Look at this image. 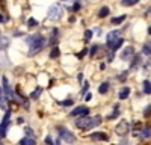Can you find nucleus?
I'll return each mask as SVG.
<instances>
[{"mask_svg":"<svg viewBox=\"0 0 151 145\" xmlns=\"http://www.w3.org/2000/svg\"><path fill=\"white\" fill-rule=\"evenodd\" d=\"M26 42L29 44V53L30 55H36V53H40L42 48L47 45V41L42 35L40 33H36L33 36H29V38L26 39Z\"/></svg>","mask_w":151,"mask_h":145,"instance_id":"1","label":"nucleus"},{"mask_svg":"<svg viewBox=\"0 0 151 145\" xmlns=\"http://www.w3.org/2000/svg\"><path fill=\"white\" fill-rule=\"evenodd\" d=\"M58 133H59L60 139H64L65 142H68V144H74V142H76V136L73 135L68 128H65V127H58Z\"/></svg>","mask_w":151,"mask_h":145,"instance_id":"2","label":"nucleus"},{"mask_svg":"<svg viewBox=\"0 0 151 145\" xmlns=\"http://www.w3.org/2000/svg\"><path fill=\"white\" fill-rule=\"evenodd\" d=\"M76 127L79 130H89L91 128V118L89 116H82L76 121Z\"/></svg>","mask_w":151,"mask_h":145,"instance_id":"3","label":"nucleus"},{"mask_svg":"<svg viewBox=\"0 0 151 145\" xmlns=\"http://www.w3.org/2000/svg\"><path fill=\"white\" fill-rule=\"evenodd\" d=\"M130 130V124L127 123V121H121V123L115 127V131L118 133L119 136H124V135H127Z\"/></svg>","mask_w":151,"mask_h":145,"instance_id":"4","label":"nucleus"},{"mask_svg":"<svg viewBox=\"0 0 151 145\" xmlns=\"http://www.w3.org/2000/svg\"><path fill=\"white\" fill-rule=\"evenodd\" d=\"M60 15H62V9L58 5H55V6H52L48 9V18L50 20H59Z\"/></svg>","mask_w":151,"mask_h":145,"instance_id":"5","label":"nucleus"},{"mask_svg":"<svg viewBox=\"0 0 151 145\" xmlns=\"http://www.w3.org/2000/svg\"><path fill=\"white\" fill-rule=\"evenodd\" d=\"M3 89H5V94H6V100H8V101H14L15 97H14V92H12V89H11V86H9L6 77H3Z\"/></svg>","mask_w":151,"mask_h":145,"instance_id":"6","label":"nucleus"},{"mask_svg":"<svg viewBox=\"0 0 151 145\" xmlns=\"http://www.w3.org/2000/svg\"><path fill=\"white\" fill-rule=\"evenodd\" d=\"M88 113H89V109H88L86 106H79V107H76L74 111L70 113L71 116H88Z\"/></svg>","mask_w":151,"mask_h":145,"instance_id":"7","label":"nucleus"},{"mask_svg":"<svg viewBox=\"0 0 151 145\" xmlns=\"http://www.w3.org/2000/svg\"><path fill=\"white\" fill-rule=\"evenodd\" d=\"M122 44H124V39H122V38H116V39H113V41L107 42V48H109L110 52H116Z\"/></svg>","mask_w":151,"mask_h":145,"instance_id":"8","label":"nucleus"},{"mask_svg":"<svg viewBox=\"0 0 151 145\" xmlns=\"http://www.w3.org/2000/svg\"><path fill=\"white\" fill-rule=\"evenodd\" d=\"M134 56V48L133 47H127L125 50L121 53V59H124V60H129L130 57H133Z\"/></svg>","mask_w":151,"mask_h":145,"instance_id":"9","label":"nucleus"},{"mask_svg":"<svg viewBox=\"0 0 151 145\" xmlns=\"http://www.w3.org/2000/svg\"><path fill=\"white\" fill-rule=\"evenodd\" d=\"M91 139L92 141H109V136L106 133H101V131H95L91 135Z\"/></svg>","mask_w":151,"mask_h":145,"instance_id":"10","label":"nucleus"},{"mask_svg":"<svg viewBox=\"0 0 151 145\" xmlns=\"http://www.w3.org/2000/svg\"><path fill=\"white\" fill-rule=\"evenodd\" d=\"M20 145H36V141H35V138L26 136V138L20 139Z\"/></svg>","mask_w":151,"mask_h":145,"instance_id":"11","label":"nucleus"},{"mask_svg":"<svg viewBox=\"0 0 151 145\" xmlns=\"http://www.w3.org/2000/svg\"><path fill=\"white\" fill-rule=\"evenodd\" d=\"M139 136H141V138H144V139H148V138H151V128H150V127H147V128H142V130L139 131Z\"/></svg>","mask_w":151,"mask_h":145,"instance_id":"12","label":"nucleus"},{"mask_svg":"<svg viewBox=\"0 0 151 145\" xmlns=\"http://www.w3.org/2000/svg\"><path fill=\"white\" fill-rule=\"evenodd\" d=\"M130 95V88H122L121 91H119V100H125L127 98V97Z\"/></svg>","mask_w":151,"mask_h":145,"instance_id":"13","label":"nucleus"},{"mask_svg":"<svg viewBox=\"0 0 151 145\" xmlns=\"http://www.w3.org/2000/svg\"><path fill=\"white\" fill-rule=\"evenodd\" d=\"M58 29H53L52 30V36H50V41H48V44H52V45H55L56 44V41H58Z\"/></svg>","mask_w":151,"mask_h":145,"instance_id":"14","label":"nucleus"},{"mask_svg":"<svg viewBox=\"0 0 151 145\" xmlns=\"http://www.w3.org/2000/svg\"><path fill=\"white\" fill-rule=\"evenodd\" d=\"M142 53H144V55H147V56H150V55H151V41H148V42H145V44H144V47H142Z\"/></svg>","mask_w":151,"mask_h":145,"instance_id":"15","label":"nucleus"},{"mask_svg":"<svg viewBox=\"0 0 151 145\" xmlns=\"http://www.w3.org/2000/svg\"><path fill=\"white\" fill-rule=\"evenodd\" d=\"M109 12H110L109 8H107V6H103L101 9H100V12H98V17H100V18H104V17L109 15Z\"/></svg>","mask_w":151,"mask_h":145,"instance_id":"16","label":"nucleus"},{"mask_svg":"<svg viewBox=\"0 0 151 145\" xmlns=\"http://www.w3.org/2000/svg\"><path fill=\"white\" fill-rule=\"evenodd\" d=\"M41 92H42V88H36V89L30 94V98H32V100H38V98H40V95H41Z\"/></svg>","mask_w":151,"mask_h":145,"instance_id":"17","label":"nucleus"},{"mask_svg":"<svg viewBox=\"0 0 151 145\" xmlns=\"http://www.w3.org/2000/svg\"><path fill=\"white\" fill-rule=\"evenodd\" d=\"M118 36H119V32H118V30H115V32H110V33L107 35V41H106V44H107V42H110V41H113V39H116Z\"/></svg>","mask_w":151,"mask_h":145,"instance_id":"18","label":"nucleus"},{"mask_svg":"<svg viewBox=\"0 0 151 145\" xmlns=\"http://www.w3.org/2000/svg\"><path fill=\"white\" fill-rule=\"evenodd\" d=\"M107 91H109V83H107V82H104V83L100 85V88H98V92H100V94H106Z\"/></svg>","mask_w":151,"mask_h":145,"instance_id":"19","label":"nucleus"},{"mask_svg":"<svg viewBox=\"0 0 151 145\" xmlns=\"http://www.w3.org/2000/svg\"><path fill=\"white\" fill-rule=\"evenodd\" d=\"M144 92L145 94H151V82L150 80H145L144 82Z\"/></svg>","mask_w":151,"mask_h":145,"instance_id":"20","label":"nucleus"},{"mask_svg":"<svg viewBox=\"0 0 151 145\" xmlns=\"http://www.w3.org/2000/svg\"><path fill=\"white\" fill-rule=\"evenodd\" d=\"M59 55H60V50H59L58 47H53V48H52V53H50V57H52V59H56Z\"/></svg>","mask_w":151,"mask_h":145,"instance_id":"21","label":"nucleus"},{"mask_svg":"<svg viewBox=\"0 0 151 145\" xmlns=\"http://www.w3.org/2000/svg\"><path fill=\"white\" fill-rule=\"evenodd\" d=\"M6 128H8V126H6V124H3V123L0 124V139L6 136Z\"/></svg>","mask_w":151,"mask_h":145,"instance_id":"22","label":"nucleus"},{"mask_svg":"<svg viewBox=\"0 0 151 145\" xmlns=\"http://www.w3.org/2000/svg\"><path fill=\"white\" fill-rule=\"evenodd\" d=\"M125 20V15H121V17H115V18H112L110 20V23L112 24H119V23H122Z\"/></svg>","mask_w":151,"mask_h":145,"instance_id":"23","label":"nucleus"},{"mask_svg":"<svg viewBox=\"0 0 151 145\" xmlns=\"http://www.w3.org/2000/svg\"><path fill=\"white\" fill-rule=\"evenodd\" d=\"M124 6H133V5H136V3H139L137 0H122L121 2Z\"/></svg>","mask_w":151,"mask_h":145,"instance_id":"24","label":"nucleus"},{"mask_svg":"<svg viewBox=\"0 0 151 145\" xmlns=\"http://www.w3.org/2000/svg\"><path fill=\"white\" fill-rule=\"evenodd\" d=\"M139 60H141V56H139V55H134V56H133V62H132L130 68H134L137 64H139Z\"/></svg>","mask_w":151,"mask_h":145,"instance_id":"25","label":"nucleus"},{"mask_svg":"<svg viewBox=\"0 0 151 145\" xmlns=\"http://www.w3.org/2000/svg\"><path fill=\"white\" fill-rule=\"evenodd\" d=\"M27 26H29V27H36V26H38V21H36L35 18H30V20L27 21Z\"/></svg>","mask_w":151,"mask_h":145,"instance_id":"26","label":"nucleus"},{"mask_svg":"<svg viewBox=\"0 0 151 145\" xmlns=\"http://www.w3.org/2000/svg\"><path fill=\"white\" fill-rule=\"evenodd\" d=\"M118 80H119V82H125V80H127V71L121 72V74H119V77H118Z\"/></svg>","mask_w":151,"mask_h":145,"instance_id":"27","label":"nucleus"},{"mask_svg":"<svg viewBox=\"0 0 151 145\" xmlns=\"http://www.w3.org/2000/svg\"><path fill=\"white\" fill-rule=\"evenodd\" d=\"M144 116H145V118H147V116H151V104L145 107V111H144Z\"/></svg>","mask_w":151,"mask_h":145,"instance_id":"28","label":"nucleus"},{"mask_svg":"<svg viewBox=\"0 0 151 145\" xmlns=\"http://www.w3.org/2000/svg\"><path fill=\"white\" fill-rule=\"evenodd\" d=\"M91 38H92V32L91 30H86L85 32V41H89Z\"/></svg>","mask_w":151,"mask_h":145,"instance_id":"29","label":"nucleus"},{"mask_svg":"<svg viewBox=\"0 0 151 145\" xmlns=\"http://www.w3.org/2000/svg\"><path fill=\"white\" fill-rule=\"evenodd\" d=\"M88 88H89V83H88V82H85V85H83V89H82V97H83V95H86V92H88Z\"/></svg>","mask_w":151,"mask_h":145,"instance_id":"30","label":"nucleus"},{"mask_svg":"<svg viewBox=\"0 0 151 145\" xmlns=\"http://www.w3.org/2000/svg\"><path fill=\"white\" fill-rule=\"evenodd\" d=\"M98 48H100L98 45H94V47L91 48V56H92V57H94V56H97V50H98Z\"/></svg>","mask_w":151,"mask_h":145,"instance_id":"31","label":"nucleus"},{"mask_svg":"<svg viewBox=\"0 0 151 145\" xmlns=\"http://www.w3.org/2000/svg\"><path fill=\"white\" fill-rule=\"evenodd\" d=\"M80 6H82V3H80V2H74L73 11H79V9H80Z\"/></svg>","mask_w":151,"mask_h":145,"instance_id":"32","label":"nucleus"},{"mask_svg":"<svg viewBox=\"0 0 151 145\" xmlns=\"http://www.w3.org/2000/svg\"><path fill=\"white\" fill-rule=\"evenodd\" d=\"M60 104H62V106H71V104H73V100H71V98H70V100H65V101H62Z\"/></svg>","mask_w":151,"mask_h":145,"instance_id":"33","label":"nucleus"},{"mask_svg":"<svg viewBox=\"0 0 151 145\" xmlns=\"http://www.w3.org/2000/svg\"><path fill=\"white\" fill-rule=\"evenodd\" d=\"M86 52H88L86 48H83V50H82V53H79V55H77V57H83V56L86 55Z\"/></svg>","mask_w":151,"mask_h":145,"instance_id":"34","label":"nucleus"},{"mask_svg":"<svg viewBox=\"0 0 151 145\" xmlns=\"http://www.w3.org/2000/svg\"><path fill=\"white\" fill-rule=\"evenodd\" d=\"M26 133H29V135H30V138H33V133H32L30 127H26Z\"/></svg>","mask_w":151,"mask_h":145,"instance_id":"35","label":"nucleus"},{"mask_svg":"<svg viewBox=\"0 0 151 145\" xmlns=\"http://www.w3.org/2000/svg\"><path fill=\"white\" fill-rule=\"evenodd\" d=\"M91 98H92V95H91V94H86V95H85V100H86V101H89Z\"/></svg>","mask_w":151,"mask_h":145,"instance_id":"36","label":"nucleus"},{"mask_svg":"<svg viewBox=\"0 0 151 145\" xmlns=\"http://www.w3.org/2000/svg\"><path fill=\"white\" fill-rule=\"evenodd\" d=\"M45 142H47V145H53V142H52V139H50L48 136L45 138Z\"/></svg>","mask_w":151,"mask_h":145,"instance_id":"37","label":"nucleus"},{"mask_svg":"<svg viewBox=\"0 0 151 145\" xmlns=\"http://www.w3.org/2000/svg\"><path fill=\"white\" fill-rule=\"evenodd\" d=\"M5 21H6V18H5L2 14H0V23H5Z\"/></svg>","mask_w":151,"mask_h":145,"instance_id":"38","label":"nucleus"},{"mask_svg":"<svg viewBox=\"0 0 151 145\" xmlns=\"http://www.w3.org/2000/svg\"><path fill=\"white\" fill-rule=\"evenodd\" d=\"M55 145H60V141H59V139H58V141H56V144H55Z\"/></svg>","mask_w":151,"mask_h":145,"instance_id":"39","label":"nucleus"},{"mask_svg":"<svg viewBox=\"0 0 151 145\" xmlns=\"http://www.w3.org/2000/svg\"><path fill=\"white\" fill-rule=\"evenodd\" d=\"M148 35H151V26L148 27Z\"/></svg>","mask_w":151,"mask_h":145,"instance_id":"40","label":"nucleus"},{"mask_svg":"<svg viewBox=\"0 0 151 145\" xmlns=\"http://www.w3.org/2000/svg\"><path fill=\"white\" fill-rule=\"evenodd\" d=\"M0 94H2V88H0Z\"/></svg>","mask_w":151,"mask_h":145,"instance_id":"41","label":"nucleus"},{"mask_svg":"<svg viewBox=\"0 0 151 145\" xmlns=\"http://www.w3.org/2000/svg\"><path fill=\"white\" fill-rule=\"evenodd\" d=\"M0 145H2V142H0Z\"/></svg>","mask_w":151,"mask_h":145,"instance_id":"42","label":"nucleus"}]
</instances>
